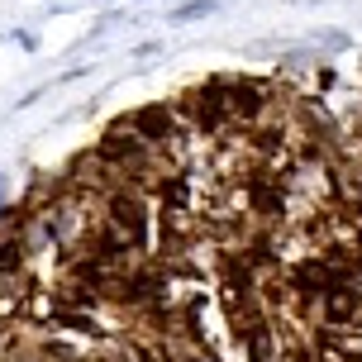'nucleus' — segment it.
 Segmentation results:
<instances>
[{"label":"nucleus","instance_id":"obj_10","mask_svg":"<svg viewBox=\"0 0 362 362\" xmlns=\"http://www.w3.org/2000/svg\"><path fill=\"white\" fill-rule=\"evenodd\" d=\"M243 334H248V358H253V362H272V339H267V325H262V329H257V325H248Z\"/></svg>","mask_w":362,"mask_h":362},{"label":"nucleus","instance_id":"obj_4","mask_svg":"<svg viewBox=\"0 0 362 362\" xmlns=\"http://www.w3.org/2000/svg\"><path fill=\"white\" fill-rule=\"evenodd\" d=\"M191 115H196L200 129H219V124H224V119H229V105H224V81L200 86L196 95H191Z\"/></svg>","mask_w":362,"mask_h":362},{"label":"nucleus","instance_id":"obj_3","mask_svg":"<svg viewBox=\"0 0 362 362\" xmlns=\"http://www.w3.org/2000/svg\"><path fill=\"white\" fill-rule=\"evenodd\" d=\"M129 129H134L148 148H153V144H172V139H177V119H172V110H167V105H144L134 119H129Z\"/></svg>","mask_w":362,"mask_h":362},{"label":"nucleus","instance_id":"obj_9","mask_svg":"<svg viewBox=\"0 0 362 362\" xmlns=\"http://www.w3.org/2000/svg\"><path fill=\"white\" fill-rule=\"evenodd\" d=\"M210 15H219V0H186V5H177V10H172V19H177V24L210 19Z\"/></svg>","mask_w":362,"mask_h":362},{"label":"nucleus","instance_id":"obj_7","mask_svg":"<svg viewBox=\"0 0 362 362\" xmlns=\"http://www.w3.org/2000/svg\"><path fill=\"white\" fill-rule=\"evenodd\" d=\"M325 315H329V325H348V320L358 315V296H353L344 281H334V286L325 291Z\"/></svg>","mask_w":362,"mask_h":362},{"label":"nucleus","instance_id":"obj_5","mask_svg":"<svg viewBox=\"0 0 362 362\" xmlns=\"http://www.w3.org/2000/svg\"><path fill=\"white\" fill-rule=\"evenodd\" d=\"M224 105H229L234 119H253V115H262L267 95L257 86H248V81H229V86H224Z\"/></svg>","mask_w":362,"mask_h":362},{"label":"nucleus","instance_id":"obj_6","mask_svg":"<svg viewBox=\"0 0 362 362\" xmlns=\"http://www.w3.org/2000/svg\"><path fill=\"white\" fill-rule=\"evenodd\" d=\"M24 262H29V243H24L19 229H10V234L0 238V281H5V276H19Z\"/></svg>","mask_w":362,"mask_h":362},{"label":"nucleus","instance_id":"obj_1","mask_svg":"<svg viewBox=\"0 0 362 362\" xmlns=\"http://www.w3.org/2000/svg\"><path fill=\"white\" fill-rule=\"evenodd\" d=\"M105 224H110L119 238H124L129 248H144V243H148V205L134 196L129 186H110Z\"/></svg>","mask_w":362,"mask_h":362},{"label":"nucleus","instance_id":"obj_8","mask_svg":"<svg viewBox=\"0 0 362 362\" xmlns=\"http://www.w3.org/2000/svg\"><path fill=\"white\" fill-rule=\"evenodd\" d=\"M253 210L257 215H281V186L267 177H257L253 181Z\"/></svg>","mask_w":362,"mask_h":362},{"label":"nucleus","instance_id":"obj_2","mask_svg":"<svg viewBox=\"0 0 362 362\" xmlns=\"http://www.w3.org/2000/svg\"><path fill=\"white\" fill-rule=\"evenodd\" d=\"M95 158L110 163L115 172H134V167L148 163V144L134 134V129H110L105 139H100V148H95Z\"/></svg>","mask_w":362,"mask_h":362},{"label":"nucleus","instance_id":"obj_11","mask_svg":"<svg viewBox=\"0 0 362 362\" xmlns=\"http://www.w3.org/2000/svg\"><path fill=\"white\" fill-rule=\"evenodd\" d=\"M348 362H362V353H358V358H348Z\"/></svg>","mask_w":362,"mask_h":362}]
</instances>
